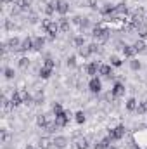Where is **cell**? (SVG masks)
<instances>
[{
    "label": "cell",
    "instance_id": "cell-1",
    "mask_svg": "<svg viewBox=\"0 0 147 149\" xmlns=\"http://www.w3.org/2000/svg\"><path fill=\"white\" fill-rule=\"evenodd\" d=\"M43 28L47 30V33H50V37H55V33L59 31V24L57 23H54V21H50V19H45L43 21Z\"/></svg>",
    "mask_w": 147,
    "mask_h": 149
},
{
    "label": "cell",
    "instance_id": "cell-2",
    "mask_svg": "<svg viewBox=\"0 0 147 149\" xmlns=\"http://www.w3.org/2000/svg\"><path fill=\"white\" fill-rule=\"evenodd\" d=\"M69 118H71V114H69V113H66V111L55 114V123H57V127H66V125H68V121H69Z\"/></svg>",
    "mask_w": 147,
    "mask_h": 149
},
{
    "label": "cell",
    "instance_id": "cell-3",
    "mask_svg": "<svg viewBox=\"0 0 147 149\" xmlns=\"http://www.w3.org/2000/svg\"><path fill=\"white\" fill-rule=\"evenodd\" d=\"M123 135H125V127H121V125L116 127L114 130H111L109 132V139L111 141H118V139H121Z\"/></svg>",
    "mask_w": 147,
    "mask_h": 149
},
{
    "label": "cell",
    "instance_id": "cell-4",
    "mask_svg": "<svg viewBox=\"0 0 147 149\" xmlns=\"http://www.w3.org/2000/svg\"><path fill=\"white\" fill-rule=\"evenodd\" d=\"M88 87H90V90H92V92H95V94H97V92H101V88H102V83H101V80H99V78H95V76H94V78L90 80Z\"/></svg>",
    "mask_w": 147,
    "mask_h": 149
},
{
    "label": "cell",
    "instance_id": "cell-5",
    "mask_svg": "<svg viewBox=\"0 0 147 149\" xmlns=\"http://www.w3.org/2000/svg\"><path fill=\"white\" fill-rule=\"evenodd\" d=\"M59 5H61V0H50V2L47 3V7H45V12H47V14H52L54 10L59 9Z\"/></svg>",
    "mask_w": 147,
    "mask_h": 149
},
{
    "label": "cell",
    "instance_id": "cell-6",
    "mask_svg": "<svg viewBox=\"0 0 147 149\" xmlns=\"http://www.w3.org/2000/svg\"><path fill=\"white\" fill-rule=\"evenodd\" d=\"M94 38H95V42H97L99 45H101V43H106V42H107V38H109V31H107V30H102L99 35H95Z\"/></svg>",
    "mask_w": 147,
    "mask_h": 149
},
{
    "label": "cell",
    "instance_id": "cell-7",
    "mask_svg": "<svg viewBox=\"0 0 147 149\" xmlns=\"http://www.w3.org/2000/svg\"><path fill=\"white\" fill-rule=\"evenodd\" d=\"M21 43H23V42H19V38H16V37H14V38H10V40L7 42L9 49H10V50H14V52L21 49Z\"/></svg>",
    "mask_w": 147,
    "mask_h": 149
},
{
    "label": "cell",
    "instance_id": "cell-8",
    "mask_svg": "<svg viewBox=\"0 0 147 149\" xmlns=\"http://www.w3.org/2000/svg\"><path fill=\"white\" fill-rule=\"evenodd\" d=\"M123 94H125V87H123L121 83H116L114 88H112V97H119V95H123Z\"/></svg>",
    "mask_w": 147,
    "mask_h": 149
},
{
    "label": "cell",
    "instance_id": "cell-9",
    "mask_svg": "<svg viewBox=\"0 0 147 149\" xmlns=\"http://www.w3.org/2000/svg\"><path fill=\"white\" fill-rule=\"evenodd\" d=\"M50 144H54L49 137H42L40 139V142H38V146H40V149H50Z\"/></svg>",
    "mask_w": 147,
    "mask_h": 149
},
{
    "label": "cell",
    "instance_id": "cell-10",
    "mask_svg": "<svg viewBox=\"0 0 147 149\" xmlns=\"http://www.w3.org/2000/svg\"><path fill=\"white\" fill-rule=\"evenodd\" d=\"M47 123H49V120H47V114H38V116H37V125H38V127L45 128V127H47Z\"/></svg>",
    "mask_w": 147,
    "mask_h": 149
},
{
    "label": "cell",
    "instance_id": "cell-11",
    "mask_svg": "<svg viewBox=\"0 0 147 149\" xmlns=\"http://www.w3.org/2000/svg\"><path fill=\"white\" fill-rule=\"evenodd\" d=\"M2 108H3V111L7 113L14 108V104H12V101H9L7 97H2Z\"/></svg>",
    "mask_w": 147,
    "mask_h": 149
},
{
    "label": "cell",
    "instance_id": "cell-12",
    "mask_svg": "<svg viewBox=\"0 0 147 149\" xmlns=\"http://www.w3.org/2000/svg\"><path fill=\"white\" fill-rule=\"evenodd\" d=\"M30 49H33V40H31V38L23 40V43H21V49H19V50H30Z\"/></svg>",
    "mask_w": 147,
    "mask_h": 149
},
{
    "label": "cell",
    "instance_id": "cell-13",
    "mask_svg": "<svg viewBox=\"0 0 147 149\" xmlns=\"http://www.w3.org/2000/svg\"><path fill=\"white\" fill-rule=\"evenodd\" d=\"M10 101H12V104H14V106H19V104L23 102L21 92H14V94H12V97H10Z\"/></svg>",
    "mask_w": 147,
    "mask_h": 149
},
{
    "label": "cell",
    "instance_id": "cell-14",
    "mask_svg": "<svg viewBox=\"0 0 147 149\" xmlns=\"http://www.w3.org/2000/svg\"><path fill=\"white\" fill-rule=\"evenodd\" d=\"M54 144H55V146H57V148H66V144H68V139H66V137H55V139H54Z\"/></svg>",
    "mask_w": 147,
    "mask_h": 149
},
{
    "label": "cell",
    "instance_id": "cell-15",
    "mask_svg": "<svg viewBox=\"0 0 147 149\" xmlns=\"http://www.w3.org/2000/svg\"><path fill=\"white\" fill-rule=\"evenodd\" d=\"M87 148H88V141L85 137H80L76 141V149H87Z\"/></svg>",
    "mask_w": 147,
    "mask_h": 149
},
{
    "label": "cell",
    "instance_id": "cell-16",
    "mask_svg": "<svg viewBox=\"0 0 147 149\" xmlns=\"http://www.w3.org/2000/svg\"><path fill=\"white\" fill-rule=\"evenodd\" d=\"M99 73L104 74V76H111V74H112V71H111V66H107V64L99 66Z\"/></svg>",
    "mask_w": 147,
    "mask_h": 149
},
{
    "label": "cell",
    "instance_id": "cell-17",
    "mask_svg": "<svg viewBox=\"0 0 147 149\" xmlns=\"http://www.w3.org/2000/svg\"><path fill=\"white\" fill-rule=\"evenodd\" d=\"M43 43H45V40H43L42 37L35 38V40H33V49H35V50H42V47H43Z\"/></svg>",
    "mask_w": 147,
    "mask_h": 149
},
{
    "label": "cell",
    "instance_id": "cell-18",
    "mask_svg": "<svg viewBox=\"0 0 147 149\" xmlns=\"http://www.w3.org/2000/svg\"><path fill=\"white\" fill-rule=\"evenodd\" d=\"M68 10H69V3H68V2H62V0H61V5H59V9H57V12L64 16V14H66Z\"/></svg>",
    "mask_w": 147,
    "mask_h": 149
},
{
    "label": "cell",
    "instance_id": "cell-19",
    "mask_svg": "<svg viewBox=\"0 0 147 149\" xmlns=\"http://www.w3.org/2000/svg\"><path fill=\"white\" fill-rule=\"evenodd\" d=\"M133 49H135V52H144V50H146V43H144L142 40H137V42L133 43Z\"/></svg>",
    "mask_w": 147,
    "mask_h": 149
},
{
    "label": "cell",
    "instance_id": "cell-20",
    "mask_svg": "<svg viewBox=\"0 0 147 149\" xmlns=\"http://www.w3.org/2000/svg\"><path fill=\"white\" fill-rule=\"evenodd\" d=\"M123 54H125V56H128V57H132V56L135 54L133 45H125V47H123Z\"/></svg>",
    "mask_w": 147,
    "mask_h": 149
},
{
    "label": "cell",
    "instance_id": "cell-21",
    "mask_svg": "<svg viewBox=\"0 0 147 149\" xmlns=\"http://www.w3.org/2000/svg\"><path fill=\"white\" fill-rule=\"evenodd\" d=\"M126 108L130 109V111H137V101L132 97V99H128L126 101Z\"/></svg>",
    "mask_w": 147,
    "mask_h": 149
},
{
    "label": "cell",
    "instance_id": "cell-22",
    "mask_svg": "<svg viewBox=\"0 0 147 149\" xmlns=\"http://www.w3.org/2000/svg\"><path fill=\"white\" fill-rule=\"evenodd\" d=\"M137 31H139V35H140V38H146L147 37V24H140L139 28H137Z\"/></svg>",
    "mask_w": 147,
    "mask_h": 149
},
{
    "label": "cell",
    "instance_id": "cell-23",
    "mask_svg": "<svg viewBox=\"0 0 147 149\" xmlns=\"http://www.w3.org/2000/svg\"><path fill=\"white\" fill-rule=\"evenodd\" d=\"M112 14H126V7H125V3H119L118 7H114Z\"/></svg>",
    "mask_w": 147,
    "mask_h": 149
},
{
    "label": "cell",
    "instance_id": "cell-24",
    "mask_svg": "<svg viewBox=\"0 0 147 149\" xmlns=\"http://www.w3.org/2000/svg\"><path fill=\"white\" fill-rule=\"evenodd\" d=\"M78 52H80V56H83V57H87V56H90V54H92L90 47H85V45H83V47H80V49H78Z\"/></svg>",
    "mask_w": 147,
    "mask_h": 149
},
{
    "label": "cell",
    "instance_id": "cell-25",
    "mask_svg": "<svg viewBox=\"0 0 147 149\" xmlns=\"http://www.w3.org/2000/svg\"><path fill=\"white\" fill-rule=\"evenodd\" d=\"M97 64L95 63H92V64H88V68H87V71H88V74H92V76H95L97 74Z\"/></svg>",
    "mask_w": 147,
    "mask_h": 149
},
{
    "label": "cell",
    "instance_id": "cell-26",
    "mask_svg": "<svg viewBox=\"0 0 147 149\" xmlns=\"http://www.w3.org/2000/svg\"><path fill=\"white\" fill-rule=\"evenodd\" d=\"M137 113H139V114H144V113H147V101L140 102V104L137 106Z\"/></svg>",
    "mask_w": 147,
    "mask_h": 149
},
{
    "label": "cell",
    "instance_id": "cell-27",
    "mask_svg": "<svg viewBox=\"0 0 147 149\" xmlns=\"http://www.w3.org/2000/svg\"><path fill=\"white\" fill-rule=\"evenodd\" d=\"M31 2H33V0H21V2H19V9H23V10H26V9H30V5H31Z\"/></svg>",
    "mask_w": 147,
    "mask_h": 149
},
{
    "label": "cell",
    "instance_id": "cell-28",
    "mask_svg": "<svg viewBox=\"0 0 147 149\" xmlns=\"http://www.w3.org/2000/svg\"><path fill=\"white\" fill-rule=\"evenodd\" d=\"M50 71H52L50 68H45V66H43V68L40 70V76H42V78H49V76H50Z\"/></svg>",
    "mask_w": 147,
    "mask_h": 149
},
{
    "label": "cell",
    "instance_id": "cell-29",
    "mask_svg": "<svg viewBox=\"0 0 147 149\" xmlns=\"http://www.w3.org/2000/svg\"><path fill=\"white\" fill-rule=\"evenodd\" d=\"M74 45H76L78 49H80V47H83V45H85V40H83V37H76V38H74Z\"/></svg>",
    "mask_w": 147,
    "mask_h": 149
},
{
    "label": "cell",
    "instance_id": "cell-30",
    "mask_svg": "<svg viewBox=\"0 0 147 149\" xmlns=\"http://www.w3.org/2000/svg\"><path fill=\"white\" fill-rule=\"evenodd\" d=\"M61 30H62V31H69V23H68L66 19L61 21Z\"/></svg>",
    "mask_w": 147,
    "mask_h": 149
},
{
    "label": "cell",
    "instance_id": "cell-31",
    "mask_svg": "<svg viewBox=\"0 0 147 149\" xmlns=\"http://www.w3.org/2000/svg\"><path fill=\"white\" fill-rule=\"evenodd\" d=\"M111 64H112V66H121V59L116 57V56H112V57H111Z\"/></svg>",
    "mask_w": 147,
    "mask_h": 149
},
{
    "label": "cell",
    "instance_id": "cell-32",
    "mask_svg": "<svg viewBox=\"0 0 147 149\" xmlns=\"http://www.w3.org/2000/svg\"><path fill=\"white\" fill-rule=\"evenodd\" d=\"M76 121H78V123H83V121H85V114H83V111L76 113Z\"/></svg>",
    "mask_w": 147,
    "mask_h": 149
},
{
    "label": "cell",
    "instance_id": "cell-33",
    "mask_svg": "<svg viewBox=\"0 0 147 149\" xmlns=\"http://www.w3.org/2000/svg\"><path fill=\"white\" fill-rule=\"evenodd\" d=\"M28 64H30V61H28V57H21V59H19V66H21V68H26Z\"/></svg>",
    "mask_w": 147,
    "mask_h": 149
},
{
    "label": "cell",
    "instance_id": "cell-34",
    "mask_svg": "<svg viewBox=\"0 0 147 149\" xmlns=\"http://www.w3.org/2000/svg\"><path fill=\"white\" fill-rule=\"evenodd\" d=\"M42 102H43V94H42V92H38L37 97H35V104H42Z\"/></svg>",
    "mask_w": 147,
    "mask_h": 149
},
{
    "label": "cell",
    "instance_id": "cell-35",
    "mask_svg": "<svg viewBox=\"0 0 147 149\" xmlns=\"http://www.w3.org/2000/svg\"><path fill=\"white\" fill-rule=\"evenodd\" d=\"M45 68H50V70L54 68V61H52L50 57H47V59H45Z\"/></svg>",
    "mask_w": 147,
    "mask_h": 149
},
{
    "label": "cell",
    "instance_id": "cell-36",
    "mask_svg": "<svg viewBox=\"0 0 147 149\" xmlns=\"http://www.w3.org/2000/svg\"><path fill=\"white\" fill-rule=\"evenodd\" d=\"M5 78H14V70L7 68V70H5Z\"/></svg>",
    "mask_w": 147,
    "mask_h": 149
},
{
    "label": "cell",
    "instance_id": "cell-37",
    "mask_svg": "<svg viewBox=\"0 0 147 149\" xmlns=\"http://www.w3.org/2000/svg\"><path fill=\"white\" fill-rule=\"evenodd\" d=\"M52 111H54V114H59V113H62V106H61V104H55Z\"/></svg>",
    "mask_w": 147,
    "mask_h": 149
},
{
    "label": "cell",
    "instance_id": "cell-38",
    "mask_svg": "<svg viewBox=\"0 0 147 149\" xmlns=\"http://www.w3.org/2000/svg\"><path fill=\"white\" fill-rule=\"evenodd\" d=\"M130 66H132V70H139V68H140V63H139V61H132Z\"/></svg>",
    "mask_w": 147,
    "mask_h": 149
},
{
    "label": "cell",
    "instance_id": "cell-39",
    "mask_svg": "<svg viewBox=\"0 0 147 149\" xmlns=\"http://www.w3.org/2000/svg\"><path fill=\"white\" fill-rule=\"evenodd\" d=\"M74 61H76V59H74L73 56H71V57L68 59V66H74Z\"/></svg>",
    "mask_w": 147,
    "mask_h": 149
},
{
    "label": "cell",
    "instance_id": "cell-40",
    "mask_svg": "<svg viewBox=\"0 0 147 149\" xmlns=\"http://www.w3.org/2000/svg\"><path fill=\"white\" fill-rule=\"evenodd\" d=\"M88 3H90V7H95V3H97V0H90Z\"/></svg>",
    "mask_w": 147,
    "mask_h": 149
}]
</instances>
